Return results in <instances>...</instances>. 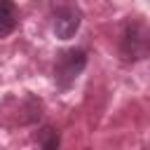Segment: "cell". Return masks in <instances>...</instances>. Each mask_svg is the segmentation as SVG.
Segmentation results:
<instances>
[{"label": "cell", "mask_w": 150, "mask_h": 150, "mask_svg": "<svg viewBox=\"0 0 150 150\" xmlns=\"http://www.w3.org/2000/svg\"><path fill=\"white\" fill-rule=\"evenodd\" d=\"M16 5L12 0H0V38L9 35L14 28H16Z\"/></svg>", "instance_id": "277c9868"}, {"label": "cell", "mask_w": 150, "mask_h": 150, "mask_svg": "<svg viewBox=\"0 0 150 150\" xmlns=\"http://www.w3.org/2000/svg\"><path fill=\"white\" fill-rule=\"evenodd\" d=\"M80 26H82V12H80V7H75V5H61L54 12L52 28H54V35L59 40L75 38V33L80 30Z\"/></svg>", "instance_id": "3957f363"}, {"label": "cell", "mask_w": 150, "mask_h": 150, "mask_svg": "<svg viewBox=\"0 0 150 150\" xmlns=\"http://www.w3.org/2000/svg\"><path fill=\"white\" fill-rule=\"evenodd\" d=\"M117 49L124 63H136V61L148 59L150 56V26L138 16H129L122 26Z\"/></svg>", "instance_id": "6da1fadb"}, {"label": "cell", "mask_w": 150, "mask_h": 150, "mask_svg": "<svg viewBox=\"0 0 150 150\" xmlns=\"http://www.w3.org/2000/svg\"><path fill=\"white\" fill-rule=\"evenodd\" d=\"M87 68V49L82 47H73V49H63L54 63V82L61 91L70 89L75 84V80L82 75V70Z\"/></svg>", "instance_id": "7a4b0ae2"}, {"label": "cell", "mask_w": 150, "mask_h": 150, "mask_svg": "<svg viewBox=\"0 0 150 150\" xmlns=\"http://www.w3.org/2000/svg\"><path fill=\"white\" fill-rule=\"evenodd\" d=\"M38 148L40 150H59L61 148V134L54 127H42L38 131Z\"/></svg>", "instance_id": "5b68a950"}]
</instances>
